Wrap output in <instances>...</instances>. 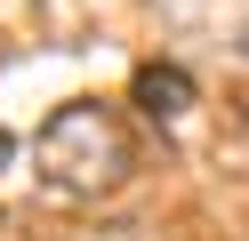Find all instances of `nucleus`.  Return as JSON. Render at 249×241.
<instances>
[{
  "instance_id": "nucleus-1",
  "label": "nucleus",
  "mask_w": 249,
  "mask_h": 241,
  "mask_svg": "<svg viewBox=\"0 0 249 241\" xmlns=\"http://www.w3.org/2000/svg\"><path fill=\"white\" fill-rule=\"evenodd\" d=\"M33 161H40V177L56 193L97 201V193H113L137 169V145H129V129H121L113 105H56L49 129L33 137Z\"/></svg>"
},
{
  "instance_id": "nucleus-2",
  "label": "nucleus",
  "mask_w": 249,
  "mask_h": 241,
  "mask_svg": "<svg viewBox=\"0 0 249 241\" xmlns=\"http://www.w3.org/2000/svg\"><path fill=\"white\" fill-rule=\"evenodd\" d=\"M137 105L153 112V121H185V112H193V73H185V64H137Z\"/></svg>"
}]
</instances>
